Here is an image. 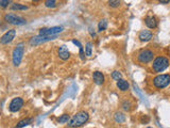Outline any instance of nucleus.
<instances>
[{
  "mask_svg": "<svg viewBox=\"0 0 170 128\" xmlns=\"http://www.w3.org/2000/svg\"><path fill=\"white\" fill-rule=\"evenodd\" d=\"M64 31V28L62 26H55L51 28H42L39 30V35L44 36H50V35H59Z\"/></svg>",
  "mask_w": 170,
  "mask_h": 128,
  "instance_id": "8",
  "label": "nucleus"
},
{
  "mask_svg": "<svg viewBox=\"0 0 170 128\" xmlns=\"http://www.w3.org/2000/svg\"><path fill=\"white\" fill-rule=\"evenodd\" d=\"M70 120V116L68 115V114H63V115H61V116L58 119V122L60 123V124H66V123H68Z\"/></svg>",
  "mask_w": 170,
  "mask_h": 128,
  "instance_id": "23",
  "label": "nucleus"
},
{
  "mask_svg": "<svg viewBox=\"0 0 170 128\" xmlns=\"http://www.w3.org/2000/svg\"><path fill=\"white\" fill-rule=\"evenodd\" d=\"M121 0H109V6L112 9H116L120 6Z\"/></svg>",
  "mask_w": 170,
  "mask_h": 128,
  "instance_id": "24",
  "label": "nucleus"
},
{
  "mask_svg": "<svg viewBox=\"0 0 170 128\" xmlns=\"http://www.w3.org/2000/svg\"><path fill=\"white\" fill-rule=\"evenodd\" d=\"M59 35H50V36H44V35H36L33 36L32 39L30 40V45L31 46H37V45L44 44L46 42H49V41H53L55 40Z\"/></svg>",
  "mask_w": 170,
  "mask_h": 128,
  "instance_id": "7",
  "label": "nucleus"
},
{
  "mask_svg": "<svg viewBox=\"0 0 170 128\" xmlns=\"http://www.w3.org/2000/svg\"><path fill=\"white\" fill-rule=\"evenodd\" d=\"M23 105H25V101L21 97H15L11 100V103L9 105V109L11 112H17L23 107Z\"/></svg>",
  "mask_w": 170,
  "mask_h": 128,
  "instance_id": "10",
  "label": "nucleus"
},
{
  "mask_svg": "<svg viewBox=\"0 0 170 128\" xmlns=\"http://www.w3.org/2000/svg\"><path fill=\"white\" fill-rule=\"evenodd\" d=\"M1 106H2V103L0 101V110H1V108H2V107H1Z\"/></svg>",
  "mask_w": 170,
  "mask_h": 128,
  "instance_id": "31",
  "label": "nucleus"
},
{
  "mask_svg": "<svg viewBox=\"0 0 170 128\" xmlns=\"http://www.w3.org/2000/svg\"><path fill=\"white\" fill-rule=\"evenodd\" d=\"M10 4V1L9 0H0V6L2 9H6Z\"/></svg>",
  "mask_w": 170,
  "mask_h": 128,
  "instance_id": "27",
  "label": "nucleus"
},
{
  "mask_svg": "<svg viewBox=\"0 0 170 128\" xmlns=\"http://www.w3.org/2000/svg\"><path fill=\"white\" fill-rule=\"evenodd\" d=\"M152 83H153L154 88H156L157 90L165 89L170 84V75L169 74H159L154 77Z\"/></svg>",
  "mask_w": 170,
  "mask_h": 128,
  "instance_id": "3",
  "label": "nucleus"
},
{
  "mask_svg": "<svg viewBox=\"0 0 170 128\" xmlns=\"http://www.w3.org/2000/svg\"><path fill=\"white\" fill-rule=\"evenodd\" d=\"M134 107V104L131 101V99H129V98H126V99L122 100V103H121V108L124 110V111H131L132 109Z\"/></svg>",
  "mask_w": 170,
  "mask_h": 128,
  "instance_id": "16",
  "label": "nucleus"
},
{
  "mask_svg": "<svg viewBox=\"0 0 170 128\" xmlns=\"http://www.w3.org/2000/svg\"><path fill=\"white\" fill-rule=\"evenodd\" d=\"M116 86H117L118 90L121 91V92H127V91L130 89V83H129L127 80H124V79H122V78L119 79V80H117Z\"/></svg>",
  "mask_w": 170,
  "mask_h": 128,
  "instance_id": "15",
  "label": "nucleus"
},
{
  "mask_svg": "<svg viewBox=\"0 0 170 128\" xmlns=\"http://www.w3.org/2000/svg\"><path fill=\"white\" fill-rule=\"evenodd\" d=\"M10 9L13 10V11H27L28 6H25V4H21V3H12Z\"/></svg>",
  "mask_w": 170,
  "mask_h": 128,
  "instance_id": "18",
  "label": "nucleus"
},
{
  "mask_svg": "<svg viewBox=\"0 0 170 128\" xmlns=\"http://www.w3.org/2000/svg\"><path fill=\"white\" fill-rule=\"evenodd\" d=\"M58 55H59L60 59H62L63 61H66V60H68V59L70 58L69 50H68V48H67L65 45H62L61 47H59V49H58Z\"/></svg>",
  "mask_w": 170,
  "mask_h": 128,
  "instance_id": "14",
  "label": "nucleus"
},
{
  "mask_svg": "<svg viewBox=\"0 0 170 128\" xmlns=\"http://www.w3.org/2000/svg\"><path fill=\"white\" fill-rule=\"evenodd\" d=\"M89 33H90V35H92V37H95V36H96L95 31H92V28H89Z\"/></svg>",
  "mask_w": 170,
  "mask_h": 128,
  "instance_id": "29",
  "label": "nucleus"
},
{
  "mask_svg": "<svg viewBox=\"0 0 170 128\" xmlns=\"http://www.w3.org/2000/svg\"><path fill=\"white\" fill-rule=\"evenodd\" d=\"M92 80L97 86H103L104 82H105V77L101 72L96 70V72L92 73Z\"/></svg>",
  "mask_w": 170,
  "mask_h": 128,
  "instance_id": "13",
  "label": "nucleus"
},
{
  "mask_svg": "<svg viewBox=\"0 0 170 128\" xmlns=\"http://www.w3.org/2000/svg\"><path fill=\"white\" fill-rule=\"evenodd\" d=\"M138 39H139V41L142 43L149 42V41H151V40L153 39V33H152L151 30L144 29V30L140 31L139 34H138Z\"/></svg>",
  "mask_w": 170,
  "mask_h": 128,
  "instance_id": "11",
  "label": "nucleus"
},
{
  "mask_svg": "<svg viewBox=\"0 0 170 128\" xmlns=\"http://www.w3.org/2000/svg\"><path fill=\"white\" fill-rule=\"evenodd\" d=\"M9 1H10V3H11V2H12V1H13V0H9Z\"/></svg>",
  "mask_w": 170,
  "mask_h": 128,
  "instance_id": "32",
  "label": "nucleus"
},
{
  "mask_svg": "<svg viewBox=\"0 0 170 128\" xmlns=\"http://www.w3.org/2000/svg\"><path fill=\"white\" fill-rule=\"evenodd\" d=\"M4 20L10 25L14 26H22L26 25V22H27V20L23 17L18 16V15L13 14V13H8V14L4 15Z\"/></svg>",
  "mask_w": 170,
  "mask_h": 128,
  "instance_id": "6",
  "label": "nucleus"
},
{
  "mask_svg": "<svg viewBox=\"0 0 170 128\" xmlns=\"http://www.w3.org/2000/svg\"><path fill=\"white\" fill-rule=\"evenodd\" d=\"M159 3H162V4H168L170 2V0H159Z\"/></svg>",
  "mask_w": 170,
  "mask_h": 128,
  "instance_id": "28",
  "label": "nucleus"
},
{
  "mask_svg": "<svg viewBox=\"0 0 170 128\" xmlns=\"http://www.w3.org/2000/svg\"><path fill=\"white\" fill-rule=\"evenodd\" d=\"M85 55L87 57H90L92 55V43L87 42L85 44Z\"/></svg>",
  "mask_w": 170,
  "mask_h": 128,
  "instance_id": "21",
  "label": "nucleus"
},
{
  "mask_svg": "<svg viewBox=\"0 0 170 128\" xmlns=\"http://www.w3.org/2000/svg\"><path fill=\"white\" fill-rule=\"evenodd\" d=\"M15 36H16V30H15V29H11V30L6 31V33L0 37V44L1 45L10 44V43L13 42V40L15 39Z\"/></svg>",
  "mask_w": 170,
  "mask_h": 128,
  "instance_id": "9",
  "label": "nucleus"
},
{
  "mask_svg": "<svg viewBox=\"0 0 170 128\" xmlns=\"http://www.w3.org/2000/svg\"><path fill=\"white\" fill-rule=\"evenodd\" d=\"M107 28V20L106 19H101L98 24V31L99 32H102V31H105Z\"/></svg>",
  "mask_w": 170,
  "mask_h": 128,
  "instance_id": "20",
  "label": "nucleus"
},
{
  "mask_svg": "<svg viewBox=\"0 0 170 128\" xmlns=\"http://www.w3.org/2000/svg\"><path fill=\"white\" fill-rule=\"evenodd\" d=\"M114 120L118 124H122V123L126 122V115L122 112H116L114 114Z\"/></svg>",
  "mask_w": 170,
  "mask_h": 128,
  "instance_id": "17",
  "label": "nucleus"
},
{
  "mask_svg": "<svg viewBox=\"0 0 170 128\" xmlns=\"http://www.w3.org/2000/svg\"><path fill=\"white\" fill-rule=\"evenodd\" d=\"M32 1H34V2H39L41 0H32Z\"/></svg>",
  "mask_w": 170,
  "mask_h": 128,
  "instance_id": "30",
  "label": "nucleus"
},
{
  "mask_svg": "<svg viewBox=\"0 0 170 128\" xmlns=\"http://www.w3.org/2000/svg\"><path fill=\"white\" fill-rule=\"evenodd\" d=\"M89 120V114L86 111H80L73 115L68 122V127H81L85 125Z\"/></svg>",
  "mask_w": 170,
  "mask_h": 128,
  "instance_id": "1",
  "label": "nucleus"
},
{
  "mask_svg": "<svg viewBox=\"0 0 170 128\" xmlns=\"http://www.w3.org/2000/svg\"><path fill=\"white\" fill-rule=\"evenodd\" d=\"M155 53L151 49H142L137 55V61L140 64H148L154 60Z\"/></svg>",
  "mask_w": 170,
  "mask_h": 128,
  "instance_id": "5",
  "label": "nucleus"
},
{
  "mask_svg": "<svg viewBox=\"0 0 170 128\" xmlns=\"http://www.w3.org/2000/svg\"><path fill=\"white\" fill-rule=\"evenodd\" d=\"M45 6L49 9H54L56 6V0H46Z\"/></svg>",
  "mask_w": 170,
  "mask_h": 128,
  "instance_id": "25",
  "label": "nucleus"
},
{
  "mask_svg": "<svg viewBox=\"0 0 170 128\" xmlns=\"http://www.w3.org/2000/svg\"><path fill=\"white\" fill-rule=\"evenodd\" d=\"M23 53H25V43H19L16 45V47L13 50L12 53V60L14 66H19L20 63L23 58Z\"/></svg>",
  "mask_w": 170,
  "mask_h": 128,
  "instance_id": "4",
  "label": "nucleus"
},
{
  "mask_svg": "<svg viewBox=\"0 0 170 128\" xmlns=\"http://www.w3.org/2000/svg\"><path fill=\"white\" fill-rule=\"evenodd\" d=\"M169 59L166 58L164 56H159L154 58V60L152 61V70L153 72L157 73H163L164 70H166L169 67Z\"/></svg>",
  "mask_w": 170,
  "mask_h": 128,
  "instance_id": "2",
  "label": "nucleus"
},
{
  "mask_svg": "<svg viewBox=\"0 0 170 128\" xmlns=\"http://www.w3.org/2000/svg\"><path fill=\"white\" fill-rule=\"evenodd\" d=\"M73 43L75 45H77V46L79 47V49H80V56H81V59L82 60H84V55H85V52H84L83 46L81 45V43L79 42V41H77V40H73Z\"/></svg>",
  "mask_w": 170,
  "mask_h": 128,
  "instance_id": "22",
  "label": "nucleus"
},
{
  "mask_svg": "<svg viewBox=\"0 0 170 128\" xmlns=\"http://www.w3.org/2000/svg\"><path fill=\"white\" fill-rule=\"evenodd\" d=\"M31 123H32V119L31 117H27V119H23V120L19 121V122L17 123L16 127H26V126L30 125Z\"/></svg>",
  "mask_w": 170,
  "mask_h": 128,
  "instance_id": "19",
  "label": "nucleus"
},
{
  "mask_svg": "<svg viewBox=\"0 0 170 128\" xmlns=\"http://www.w3.org/2000/svg\"><path fill=\"white\" fill-rule=\"evenodd\" d=\"M145 25L148 27L149 29H156L157 28V25H159V22H157V18H156L154 15H147L145 17Z\"/></svg>",
  "mask_w": 170,
  "mask_h": 128,
  "instance_id": "12",
  "label": "nucleus"
},
{
  "mask_svg": "<svg viewBox=\"0 0 170 128\" xmlns=\"http://www.w3.org/2000/svg\"><path fill=\"white\" fill-rule=\"evenodd\" d=\"M112 78L114 79V80H119V79L122 78V75H121V73L119 70H114V72L112 73Z\"/></svg>",
  "mask_w": 170,
  "mask_h": 128,
  "instance_id": "26",
  "label": "nucleus"
}]
</instances>
